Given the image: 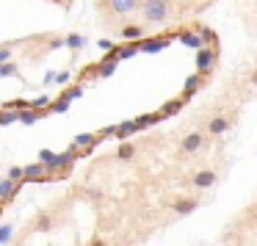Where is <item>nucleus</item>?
I'll return each mask as SVG.
<instances>
[{"label":"nucleus","instance_id":"obj_18","mask_svg":"<svg viewBox=\"0 0 257 246\" xmlns=\"http://www.w3.org/2000/svg\"><path fill=\"white\" fill-rule=\"evenodd\" d=\"M50 113H67L69 111V100H64V97H58V100L50 102V108H47Z\"/></svg>","mask_w":257,"mask_h":246},{"label":"nucleus","instance_id":"obj_11","mask_svg":"<svg viewBox=\"0 0 257 246\" xmlns=\"http://www.w3.org/2000/svg\"><path fill=\"white\" fill-rule=\"evenodd\" d=\"M161 119H163L161 111H155V113H144V116H139V119H136V125H139V130H147V128H155Z\"/></svg>","mask_w":257,"mask_h":246},{"label":"nucleus","instance_id":"obj_16","mask_svg":"<svg viewBox=\"0 0 257 246\" xmlns=\"http://www.w3.org/2000/svg\"><path fill=\"white\" fill-rule=\"evenodd\" d=\"M17 75H20V67L12 58H9L6 64H0V78H17Z\"/></svg>","mask_w":257,"mask_h":246},{"label":"nucleus","instance_id":"obj_4","mask_svg":"<svg viewBox=\"0 0 257 246\" xmlns=\"http://www.w3.org/2000/svg\"><path fill=\"white\" fill-rule=\"evenodd\" d=\"M235 125V113H216V116H210V122H207V133L210 136H224L229 128Z\"/></svg>","mask_w":257,"mask_h":246},{"label":"nucleus","instance_id":"obj_13","mask_svg":"<svg viewBox=\"0 0 257 246\" xmlns=\"http://www.w3.org/2000/svg\"><path fill=\"white\" fill-rule=\"evenodd\" d=\"M133 133H139V125L136 122H122V125H116V139H130Z\"/></svg>","mask_w":257,"mask_h":246},{"label":"nucleus","instance_id":"obj_7","mask_svg":"<svg viewBox=\"0 0 257 246\" xmlns=\"http://www.w3.org/2000/svg\"><path fill=\"white\" fill-rule=\"evenodd\" d=\"M20 188H23V183H14L12 177H3L0 180V202L3 205H12L14 196L20 194Z\"/></svg>","mask_w":257,"mask_h":246},{"label":"nucleus","instance_id":"obj_6","mask_svg":"<svg viewBox=\"0 0 257 246\" xmlns=\"http://www.w3.org/2000/svg\"><path fill=\"white\" fill-rule=\"evenodd\" d=\"M207 80H210V78H207V75H202V72H196V75H191V78H188V80H185V86H183V91H180V97H183V100H185V102H188V100H191V97H194V94H196V91H199V89H202V86H205V83H207Z\"/></svg>","mask_w":257,"mask_h":246},{"label":"nucleus","instance_id":"obj_23","mask_svg":"<svg viewBox=\"0 0 257 246\" xmlns=\"http://www.w3.org/2000/svg\"><path fill=\"white\" fill-rule=\"evenodd\" d=\"M56 155H58V152H53V150H42V152H39V161H42V163H50Z\"/></svg>","mask_w":257,"mask_h":246},{"label":"nucleus","instance_id":"obj_19","mask_svg":"<svg viewBox=\"0 0 257 246\" xmlns=\"http://www.w3.org/2000/svg\"><path fill=\"white\" fill-rule=\"evenodd\" d=\"M12 235H14V224H3L0 227V246H6L12 240Z\"/></svg>","mask_w":257,"mask_h":246},{"label":"nucleus","instance_id":"obj_1","mask_svg":"<svg viewBox=\"0 0 257 246\" xmlns=\"http://www.w3.org/2000/svg\"><path fill=\"white\" fill-rule=\"evenodd\" d=\"M216 58H218L216 45H207V47H202V50H196V72L210 78V75L216 72Z\"/></svg>","mask_w":257,"mask_h":246},{"label":"nucleus","instance_id":"obj_26","mask_svg":"<svg viewBox=\"0 0 257 246\" xmlns=\"http://www.w3.org/2000/svg\"><path fill=\"white\" fill-rule=\"evenodd\" d=\"M69 80V72H56V83L61 86V83H67Z\"/></svg>","mask_w":257,"mask_h":246},{"label":"nucleus","instance_id":"obj_21","mask_svg":"<svg viewBox=\"0 0 257 246\" xmlns=\"http://www.w3.org/2000/svg\"><path fill=\"white\" fill-rule=\"evenodd\" d=\"M12 53H14V45H12V42H6V45H0V64H6L9 58H12Z\"/></svg>","mask_w":257,"mask_h":246},{"label":"nucleus","instance_id":"obj_29","mask_svg":"<svg viewBox=\"0 0 257 246\" xmlns=\"http://www.w3.org/2000/svg\"><path fill=\"white\" fill-rule=\"evenodd\" d=\"M251 221H254V224H257V207H254V218H251Z\"/></svg>","mask_w":257,"mask_h":246},{"label":"nucleus","instance_id":"obj_24","mask_svg":"<svg viewBox=\"0 0 257 246\" xmlns=\"http://www.w3.org/2000/svg\"><path fill=\"white\" fill-rule=\"evenodd\" d=\"M47 102H50V97H47V94H39L34 102H31V108H42V105H47Z\"/></svg>","mask_w":257,"mask_h":246},{"label":"nucleus","instance_id":"obj_25","mask_svg":"<svg viewBox=\"0 0 257 246\" xmlns=\"http://www.w3.org/2000/svg\"><path fill=\"white\" fill-rule=\"evenodd\" d=\"M100 50H102V53L113 50V42H108V39H100Z\"/></svg>","mask_w":257,"mask_h":246},{"label":"nucleus","instance_id":"obj_9","mask_svg":"<svg viewBox=\"0 0 257 246\" xmlns=\"http://www.w3.org/2000/svg\"><path fill=\"white\" fill-rule=\"evenodd\" d=\"M75 147H89V150H94L97 144H100V139H97V133H80V136H75V141H72Z\"/></svg>","mask_w":257,"mask_h":246},{"label":"nucleus","instance_id":"obj_15","mask_svg":"<svg viewBox=\"0 0 257 246\" xmlns=\"http://www.w3.org/2000/svg\"><path fill=\"white\" fill-rule=\"evenodd\" d=\"M61 97H64V100H69V102H72V100H78V97H83V83L78 80L75 86H69V89H64V91H61Z\"/></svg>","mask_w":257,"mask_h":246},{"label":"nucleus","instance_id":"obj_14","mask_svg":"<svg viewBox=\"0 0 257 246\" xmlns=\"http://www.w3.org/2000/svg\"><path fill=\"white\" fill-rule=\"evenodd\" d=\"M34 229H36V232H50V229H53V216L42 213V216L34 221Z\"/></svg>","mask_w":257,"mask_h":246},{"label":"nucleus","instance_id":"obj_2","mask_svg":"<svg viewBox=\"0 0 257 246\" xmlns=\"http://www.w3.org/2000/svg\"><path fill=\"white\" fill-rule=\"evenodd\" d=\"M205 147H207V139H205V133H199V130L185 133L183 141H180V152H183V155H196V152H202Z\"/></svg>","mask_w":257,"mask_h":246},{"label":"nucleus","instance_id":"obj_3","mask_svg":"<svg viewBox=\"0 0 257 246\" xmlns=\"http://www.w3.org/2000/svg\"><path fill=\"white\" fill-rule=\"evenodd\" d=\"M218 183V174L213 169H199V172L191 174V188L194 191H210Z\"/></svg>","mask_w":257,"mask_h":246},{"label":"nucleus","instance_id":"obj_28","mask_svg":"<svg viewBox=\"0 0 257 246\" xmlns=\"http://www.w3.org/2000/svg\"><path fill=\"white\" fill-rule=\"evenodd\" d=\"M251 83L257 86V69H254V72H251Z\"/></svg>","mask_w":257,"mask_h":246},{"label":"nucleus","instance_id":"obj_27","mask_svg":"<svg viewBox=\"0 0 257 246\" xmlns=\"http://www.w3.org/2000/svg\"><path fill=\"white\" fill-rule=\"evenodd\" d=\"M91 246H108V243L102 238H94V240H91Z\"/></svg>","mask_w":257,"mask_h":246},{"label":"nucleus","instance_id":"obj_20","mask_svg":"<svg viewBox=\"0 0 257 246\" xmlns=\"http://www.w3.org/2000/svg\"><path fill=\"white\" fill-rule=\"evenodd\" d=\"M6 177H12L14 183H25V169H23V166H12Z\"/></svg>","mask_w":257,"mask_h":246},{"label":"nucleus","instance_id":"obj_22","mask_svg":"<svg viewBox=\"0 0 257 246\" xmlns=\"http://www.w3.org/2000/svg\"><path fill=\"white\" fill-rule=\"evenodd\" d=\"M111 136H116V125H113V128H102V130H97V139H100V141L111 139Z\"/></svg>","mask_w":257,"mask_h":246},{"label":"nucleus","instance_id":"obj_8","mask_svg":"<svg viewBox=\"0 0 257 246\" xmlns=\"http://www.w3.org/2000/svg\"><path fill=\"white\" fill-rule=\"evenodd\" d=\"M183 105H185V100H183V97H174V100L163 102L161 116H163V119H166V116H174V113H180V111H183Z\"/></svg>","mask_w":257,"mask_h":246},{"label":"nucleus","instance_id":"obj_5","mask_svg":"<svg viewBox=\"0 0 257 246\" xmlns=\"http://www.w3.org/2000/svg\"><path fill=\"white\" fill-rule=\"evenodd\" d=\"M196 207H199V199H196V196H177V199L169 202V210L177 213V216H191Z\"/></svg>","mask_w":257,"mask_h":246},{"label":"nucleus","instance_id":"obj_10","mask_svg":"<svg viewBox=\"0 0 257 246\" xmlns=\"http://www.w3.org/2000/svg\"><path fill=\"white\" fill-rule=\"evenodd\" d=\"M136 152H139V147H136V144L122 141V144H119V150H116V158H119V161H133Z\"/></svg>","mask_w":257,"mask_h":246},{"label":"nucleus","instance_id":"obj_12","mask_svg":"<svg viewBox=\"0 0 257 246\" xmlns=\"http://www.w3.org/2000/svg\"><path fill=\"white\" fill-rule=\"evenodd\" d=\"M14 122H20V111H14V108H0V128L14 125Z\"/></svg>","mask_w":257,"mask_h":246},{"label":"nucleus","instance_id":"obj_17","mask_svg":"<svg viewBox=\"0 0 257 246\" xmlns=\"http://www.w3.org/2000/svg\"><path fill=\"white\" fill-rule=\"evenodd\" d=\"M67 47H69L72 53L83 50V47H86V36H80V34H72V36H67Z\"/></svg>","mask_w":257,"mask_h":246}]
</instances>
